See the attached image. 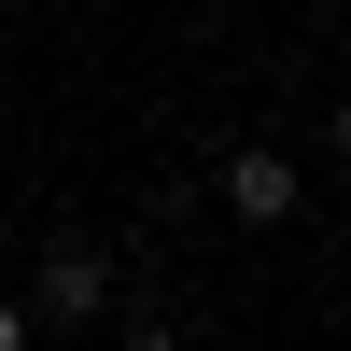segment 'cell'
<instances>
[{
    "mask_svg": "<svg viewBox=\"0 0 351 351\" xmlns=\"http://www.w3.org/2000/svg\"><path fill=\"white\" fill-rule=\"evenodd\" d=\"M337 169H351V99H337Z\"/></svg>",
    "mask_w": 351,
    "mask_h": 351,
    "instance_id": "cell-5",
    "label": "cell"
},
{
    "mask_svg": "<svg viewBox=\"0 0 351 351\" xmlns=\"http://www.w3.org/2000/svg\"><path fill=\"white\" fill-rule=\"evenodd\" d=\"M225 211L239 225H295V155H281V141H239V155H225Z\"/></svg>",
    "mask_w": 351,
    "mask_h": 351,
    "instance_id": "cell-2",
    "label": "cell"
},
{
    "mask_svg": "<svg viewBox=\"0 0 351 351\" xmlns=\"http://www.w3.org/2000/svg\"><path fill=\"white\" fill-rule=\"evenodd\" d=\"M127 351H183V337H169V324H141V337H127Z\"/></svg>",
    "mask_w": 351,
    "mask_h": 351,
    "instance_id": "cell-4",
    "label": "cell"
},
{
    "mask_svg": "<svg viewBox=\"0 0 351 351\" xmlns=\"http://www.w3.org/2000/svg\"><path fill=\"white\" fill-rule=\"evenodd\" d=\"M112 309V253L99 239H43V324H99Z\"/></svg>",
    "mask_w": 351,
    "mask_h": 351,
    "instance_id": "cell-1",
    "label": "cell"
},
{
    "mask_svg": "<svg viewBox=\"0 0 351 351\" xmlns=\"http://www.w3.org/2000/svg\"><path fill=\"white\" fill-rule=\"evenodd\" d=\"M28 324H43V309H14V295H0V351H28Z\"/></svg>",
    "mask_w": 351,
    "mask_h": 351,
    "instance_id": "cell-3",
    "label": "cell"
}]
</instances>
